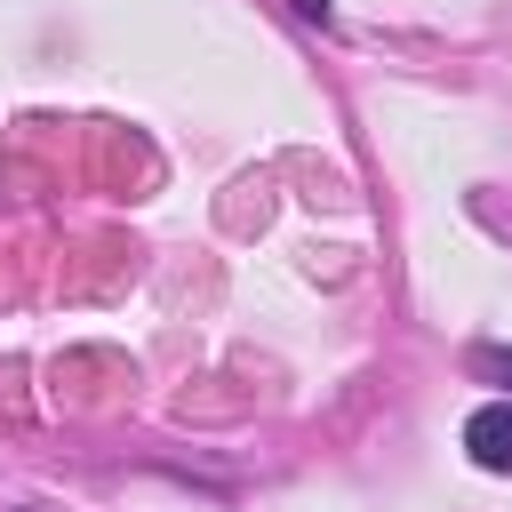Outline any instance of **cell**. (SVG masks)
<instances>
[{
    "label": "cell",
    "instance_id": "1",
    "mask_svg": "<svg viewBox=\"0 0 512 512\" xmlns=\"http://www.w3.org/2000/svg\"><path fill=\"white\" fill-rule=\"evenodd\" d=\"M464 456L480 472H512V400H488L464 416Z\"/></svg>",
    "mask_w": 512,
    "mask_h": 512
}]
</instances>
